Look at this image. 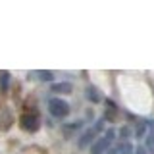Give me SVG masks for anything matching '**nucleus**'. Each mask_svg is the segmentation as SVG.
I'll list each match as a JSON object with an SVG mask.
<instances>
[{"instance_id":"ddd939ff","label":"nucleus","mask_w":154,"mask_h":154,"mask_svg":"<svg viewBox=\"0 0 154 154\" xmlns=\"http://www.w3.org/2000/svg\"><path fill=\"white\" fill-rule=\"evenodd\" d=\"M33 75H38V79H41V81H50L52 77H54L52 71H33Z\"/></svg>"},{"instance_id":"20e7f679","label":"nucleus","mask_w":154,"mask_h":154,"mask_svg":"<svg viewBox=\"0 0 154 154\" xmlns=\"http://www.w3.org/2000/svg\"><path fill=\"white\" fill-rule=\"evenodd\" d=\"M96 133H98V131H96L94 127H89V129H87V131H85V133L79 137V141H77V144H79V148H85V146H89V144L93 143V139L96 137Z\"/></svg>"},{"instance_id":"f257e3e1","label":"nucleus","mask_w":154,"mask_h":154,"mask_svg":"<svg viewBox=\"0 0 154 154\" xmlns=\"http://www.w3.org/2000/svg\"><path fill=\"white\" fill-rule=\"evenodd\" d=\"M19 127L23 129V131H27V133H37L38 129H41V118L33 112V114H21L19 116Z\"/></svg>"},{"instance_id":"39448f33","label":"nucleus","mask_w":154,"mask_h":154,"mask_svg":"<svg viewBox=\"0 0 154 154\" xmlns=\"http://www.w3.org/2000/svg\"><path fill=\"white\" fill-rule=\"evenodd\" d=\"M50 91H52V93H56V94H69L71 91H73V85H71L69 81H62V83H52Z\"/></svg>"},{"instance_id":"9b49d317","label":"nucleus","mask_w":154,"mask_h":154,"mask_svg":"<svg viewBox=\"0 0 154 154\" xmlns=\"http://www.w3.org/2000/svg\"><path fill=\"white\" fill-rule=\"evenodd\" d=\"M118 152H119V154H135V148H133V144L129 143V141H125L122 146L118 148Z\"/></svg>"},{"instance_id":"2eb2a0df","label":"nucleus","mask_w":154,"mask_h":154,"mask_svg":"<svg viewBox=\"0 0 154 154\" xmlns=\"http://www.w3.org/2000/svg\"><path fill=\"white\" fill-rule=\"evenodd\" d=\"M135 154H148V152H146V148H144V146H141V144H139V146L135 148Z\"/></svg>"},{"instance_id":"7ed1b4c3","label":"nucleus","mask_w":154,"mask_h":154,"mask_svg":"<svg viewBox=\"0 0 154 154\" xmlns=\"http://www.w3.org/2000/svg\"><path fill=\"white\" fill-rule=\"evenodd\" d=\"M114 137H116V131H114V129H108V131L104 133V137L96 139V141L93 143V146H91V154H104L106 150H108V146L112 144Z\"/></svg>"},{"instance_id":"0eeeda50","label":"nucleus","mask_w":154,"mask_h":154,"mask_svg":"<svg viewBox=\"0 0 154 154\" xmlns=\"http://www.w3.org/2000/svg\"><path fill=\"white\" fill-rule=\"evenodd\" d=\"M87 98L89 100H93V102H100L102 100V96H100V93H98V89L96 87H87Z\"/></svg>"},{"instance_id":"6e6552de","label":"nucleus","mask_w":154,"mask_h":154,"mask_svg":"<svg viewBox=\"0 0 154 154\" xmlns=\"http://www.w3.org/2000/svg\"><path fill=\"white\" fill-rule=\"evenodd\" d=\"M81 127H83V122H71L69 125H64V133L67 137H71L73 131H77V129H81Z\"/></svg>"},{"instance_id":"f8f14e48","label":"nucleus","mask_w":154,"mask_h":154,"mask_svg":"<svg viewBox=\"0 0 154 154\" xmlns=\"http://www.w3.org/2000/svg\"><path fill=\"white\" fill-rule=\"evenodd\" d=\"M146 152L154 154V133H146Z\"/></svg>"},{"instance_id":"4468645a","label":"nucleus","mask_w":154,"mask_h":154,"mask_svg":"<svg viewBox=\"0 0 154 154\" xmlns=\"http://www.w3.org/2000/svg\"><path fill=\"white\" fill-rule=\"evenodd\" d=\"M119 135H122V139H129V137H131V129H129L127 125H123L122 131H119Z\"/></svg>"},{"instance_id":"dca6fc26","label":"nucleus","mask_w":154,"mask_h":154,"mask_svg":"<svg viewBox=\"0 0 154 154\" xmlns=\"http://www.w3.org/2000/svg\"><path fill=\"white\" fill-rule=\"evenodd\" d=\"M108 154H119V152H118V148H112V150H108Z\"/></svg>"},{"instance_id":"1a4fd4ad","label":"nucleus","mask_w":154,"mask_h":154,"mask_svg":"<svg viewBox=\"0 0 154 154\" xmlns=\"http://www.w3.org/2000/svg\"><path fill=\"white\" fill-rule=\"evenodd\" d=\"M8 85H10V73H8V71H0V91L6 93Z\"/></svg>"},{"instance_id":"f03ea898","label":"nucleus","mask_w":154,"mask_h":154,"mask_svg":"<svg viewBox=\"0 0 154 154\" xmlns=\"http://www.w3.org/2000/svg\"><path fill=\"white\" fill-rule=\"evenodd\" d=\"M48 112H50L54 118H66L67 114H69V104L66 102V100H62L60 96H54V98L48 100Z\"/></svg>"},{"instance_id":"423d86ee","label":"nucleus","mask_w":154,"mask_h":154,"mask_svg":"<svg viewBox=\"0 0 154 154\" xmlns=\"http://www.w3.org/2000/svg\"><path fill=\"white\" fill-rule=\"evenodd\" d=\"M148 133V125H146V119H141V122L137 123V129H135V135H137V139H143L146 137Z\"/></svg>"},{"instance_id":"9d476101","label":"nucleus","mask_w":154,"mask_h":154,"mask_svg":"<svg viewBox=\"0 0 154 154\" xmlns=\"http://www.w3.org/2000/svg\"><path fill=\"white\" fill-rule=\"evenodd\" d=\"M110 114V118H114L118 114V106H116L114 100H106V116Z\"/></svg>"}]
</instances>
